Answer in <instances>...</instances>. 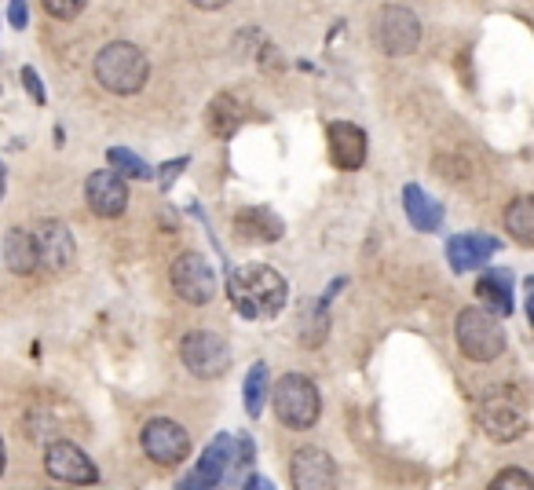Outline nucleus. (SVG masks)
I'll use <instances>...</instances> for the list:
<instances>
[{"mask_svg":"<svg viewBox=\"0 0 534 490\" xmlns=\"http://www.w3.org/2000/svg\"><path fill=\"white\" fill-rule=\"evenodd\" d=\"M139 443H143V454H147L154 465H161V469H176V465H183L187 454H191L187 428H183L180 421H172V417H154V421H147Z\"/></svg>","mask_w":534,"mask_h":490,"instance_id":"nucleus-7","label":"nucleus"},{"mask_svg":"<svg viewBox=\"0 0 534 490\" xmlns=\"http://www.w3.org/2000/svg\"><path fill=\"white\" fill-rule=\"evenodd\" d=\"M44 469H48L52 480L74 483V487H92V483H99L96 461L88 458L77 443H70V439H52V443L44 447Z\"/></svg>","mask_w":534,"mask_h":490,"instance_id":"nucleus-10","label":"nucleus"},{"mask_svg":"<svg viewBox=\"0 0 534 490\" xmlns=\"http://www.w3.org/2000/svg\"><path fill=\"white\" fill-rule=\"evenodd\" d=\"M180 359L198 381H216V377H224V373L231 370V363H235L227 337H220V333H213V330L187 333L180 341Z\"/></svg>","mask_w":534,"mask_h":490,"instance_id":"nucleus-6","label":"nucleus"},{"mask_svg":"<svg viewBox=\"0 0 534 490\" xmlns=\"http://www.w3.org/2000/svg\"><path fill=\"white\" fill-rule=\"evenodd\" d=\"M242 118H246V110H242V103H238L231 92L216 96L213 107H209V114H205V121H209V132H213V136H220V139L231 136V132L242 125Z\"/></svg>","mask_w":534,"mask_h":490,"instance_id":"nucleus-22","label":"nucleus"},{"mask_svg":"<svg viewBox=\"0 0 534 490\" xmlns=\"http://www.w3.org/2000/svg\"><path fill=\"white\" fill-rule=\"evenodd\" d=\"M374 41L385 55H410L421 44V19L403 4H385L377 11L374 22Z\"/></svg>","mask_w":534,"mask_h":490,"instance_id":"nucleus-8","label":"nucleus"},{"mask_svg":"<svg viewBox=\"0 0 534 490\" xmlns=\"http://www.w3.org/2000/svg\"><path fill=\"white\" fill-rule=\"evenodd\" d=\"M505 231L520 245L534 249V194H520L505 209Z\"/></svg>","mask_w":534,"mask_h":490,"instance_id":"nucleus-20","label":"nucleus"},{"mask_svg":"<svg viewBox=\"0 0 534 490\" xmlns=\"http://www.w3.org/2000/svg\"><path fill=\"white\" fill-rule=\"evenodd\" d=\"M22 85L30 88V96H33V103H44V85H41V77H37V70H33V66H26V70H22Z\"/></svg>","mask_w":534,"mask_h":490,"instance_id":"nucleus-27","label":"nucleus"},{"mask_svg":"<svg viewBox=\"0 0 534 490\" xmlns=\"http://www.w3.org/2000/svg\"><path fill=\"white\" fill-rule=\"evenodd\" d=\"M107 161H110V169H118L125 180H150V176H154L147 161L136 158V154H132V150H125V147H110Z\"/></svg>","mask_w":534,"mask_h":490,"instance_id":"nucleus-24","label":"nucleus"},{"mask_svg":"<svg viewBox=\"0 0 534 490\" xmlns=\"http://www.w3.org/2000/svg\"><path fill=\"white\" fill-rule=\"evenodd\" d=\"M494 253H498V238L491 235H454L447 242V260L454 271L483 267Z\"/></svg>","mask_w":534,"mask_h":490,"instance_id":"nucleus-16","label":"nucleus"},{"mask_svg":"<svg viewBox=\"0 0 534 490\" xmlns=\"http://www.w3.org/2000/svg\"><path fill=\"white\" fill-rule=\"evenodd\" d=\"M454 337L465 359L472 363H494L505 352V330H502V315H494L480 304V308H465L458 311L454 322Z\"/></svg>","mask_w":534,"mask_h":490,"instance_id":"nucleus-4","label":"nucleus"},{"mask_svg":"<svg viewBox=\"0 0 534 490\" xmlns=\"http://www.w3.org/2000/svg\"><path fill=\"white\" fill-rule=\"evenodd\" d=\"M491 490H534V480L524 469H502L491 480Z\"/></svg>","mask_w":534,"mask_h":490,"instance_id":"nucleus-25","label":"nucleus"},{"mask_svg":"<svg viewBox=\"0 0 534 490\" xmlns=\"http://www.w3.org/2000/svg\"><path fill=\"white\" fill-rule=\"evenodd\" d=\"M194 8H202V11H220L224 4H231V0H191Z\"/></svg>","mask_w":534,"mask_h":490,"instance_id":"nucleus-30","label":"nucleus"},{"mask_svg":"<svg viewBox=\"0 0 534 490\" xmlns=\"http://www.w3.org/2000/svg\"><path fill=\"white\" fill-rule=\"evenodd\" d=\"M326 147H330V161L337 169L355 172L366 161V132L352 121H333L326 128Z\"/></svg>","mask_w":534,"mask_h":490,"instance_id":"nucleus-15","label":"nucleus"},{"mask_svg":"<svg viewBox=\"0 0 534 490\" xmlns=\"http://www.w3.org/2000/svg\"><path fill=\"white\" fill-rule=\"evenodd\" d=\"M85 202L88 209L103 220H118L129 209V183L118 169H99L85 180Z\"/></svg>","mask_w":534,"mask_h":490,"instance_id":"nucleus-11","label":"nucleus"},{"mask_svg":"<svg viewBox=\"0 0 534 490\" xmlns=\"http://www.w3.org/2000/svg\"><path fill=\"white\" fill-rule=\"evenodd\" d=\"M476 421H480L487 439H494V443H513V439L524 436V428H527L524 395L516 392L513 384H494V388L483 392Z\"/></svg>","mask_w":534,"mask_h":490,"instance_id":"nucleus-3","label":"nucleus"},{"mask_svg":"<svg viewBox=\"0 0 534 490\" xmlns=\"http://www.w3.org/2000/svg\"><path fill=\"white\" fill-rule=\"evenodd\" d=\"M271 406H275L278 421L286 428H297V432L311 428L322 417V395H319V388H315V381L304 377V373L278 377V381L271 384Z\"/></svg>","mask_w":534,"mask_h":490,"instance_id":"nucleus-5","label":"nucleus"},{"mask_svg":"<svg viewBox=\"0 0 534 490\" xmlns=\"http://www.w3.org/2000/svg\"><path fill=\"white\" fill-rule=\"evenodd\" d=\"M183 165H187V158H180V161H176V165H165V169H161V183H169L172 176H180Z\"/></svg>","mask_w":534,"mask_h":490,"instance_id":"nucleus-29","label":"nucleus"},{"mask_svg":"<svg viewBox=\"0 0 534 490\" xmlns=\"http://www.w3.org/2000/svg\"><path fill=\"white\" fill-rule=\"evenodd\" d=\"M527 293H531V297H527V315H531V322H534V275L527 278Z\"/></svg>","mask_w":534,"mask_h":490,"instance_id":"nucleus-31","label":"nucleus"},{"mask_svg":"<svg viewBox=\"0 0 534 490\" xmlns=\"http://www.w3.org/2000/svg\"><path fill=\"white\" fill-rule=\"evenodd\" d=\"M33 238H37V256H41V267H48V271H70L74 267V235H70V227L59 224V220H37V227H33Z\"/></svg>","mask_w":534,"mask_h":490,"instance_id":"nucleus-12","label":"nucleus"},{"mask_svg":"<svg viewBox=\"0 0 534 490\" xmlns=\"http://www.w3.org/2000/svg\"><path fill=\"white\" fill-rule=\"evenodd\" d=\"M289 480L297 490H330L337 483V461L322 447H300L289 461Z\"/></svg>","mask_w":534,"mask_h":490,"instance_id":"nucleus-13","label":"nucleus"},{"mask_svg":"<svg viewBox=\"0 0 534 490\" xmlns=\"http://www.w3.org/2000/svg\"><path fill=\"white\" fill-rule=\"evenodd\" d=\"M172 289L183 304H194V308H205L209 300L216 297V275L209 260L202 253H180L172 260Z\"/></svg>","mask_w":534,"mask_h":490,"instance_id":"nucleus-9","label":"nucleus"},{"mask_svg":"<svg viewBox=\"0 0 534 490\" xmlns=\"http://www.w3.org/2000/svg\"><path fill=\"white\" fill-rule=\"evenodd\" d=\"M41 4L48 8V15H52V19L70 22V19H77V15L85 11L88 0H41Z\"/></svg>","mask_w":534,"mask_h":490,"instance_id":"nucleus-26","label":"nucleus"},{"mask_svg":"<svg viewBox=\"0 0 534 490\" xmlns=\"http://www.w3.org/2000/svg\"><path fill=\"white\" fill-rule=\"evenodd\" d=\"M4 264H8L11 275H33L41 267V256H37V238L33 231H22V227H11L4 235Z\"/></svg>","mask_w":534,"mask_h":490,"instance_id":"nucleus-17","label":"nucleus"},{"mask_svg":"<svg viewBox=\"0 0 534 490\" xmlns=\"http://www.w3.org/2000/svg\"><path fill=\"white\" fill-rule=\"evenodd\" d=\"M92 70H96L99 85L107 88V92H114V96H136L150 81L147 55L129 41H114L107 48H99Z\"/></svg>","mask_w":534,"mask_h":490,"instance_id":"nucleus-2","label":"nucleus"},{"mask_svg":"<svg viewBox=\"0 0 534 490\" xmlns=\"http://www.w3.org/2000/svg\"><path fill=\"white\" fill-rule=\"evenodd\" d=\"M227 293L246 319H275L289 300L286 278L267 264H246L238 275L227 278Z\"/></svg>","mask_w":534,"mask_h":490,"instance_id":"nucleus-1","label":"nucleus"},{"mask_svg":"<svg viewBox=\"0 0 534 490\" xmlns=\"http://www.w3.org/2000/svg\"><path fill=\"white\" fill-rule=\"evenodd\" d=\"M8 19L15 30H26V22H30V8H26V0H11V11Z\"/></svg>","mask_w":534,"mask_h":490,"instance_id":"nucleus-28","label":"nucleus"},{"mask_svg":"<svg viewBox=\"0 0 534 490\" xmlns=\"http://www.w3.org/2000/svg\"><path fill=\"white\" fill-rule=\"evenodd\" d=\"M403 205H406V220L417 227V231H436L443 224V209H439L436 198H428L417 183H410L403 191Z\"/></svg>","mask_w":534,"mask_h":490,"instance_id":"nucleus-19","label":"nucleus"},{"mask_svg":"<svg viewBox=\"0 0 534 490\" xmlns=\"http://www.w3.org/2000/svg\"><path fill=\"white\" fill-rule=\"evenodd\" d=\"M476 297H480L483 308L494 311V315H513V278H509V271L494 267V271L480 275Z\"/></svg>","mask_w":534,"mask_h":490,"instance_id":"nucleus-18","label":"nucleus"},{"mask_svg":"<svg viewBox=\"0 0 534 490\" xmlns=\"http://www.w3.org/2000/svg\"><path fill=\"white\" fill-rule=\"evenodd\" d=\"M267 392H271V373H267L264 363H253L246 373V388H242V399H246V414L260 417L264 414Z\"/></svg>","mask_w":534,"mask_h":490,"instance_id":"nucleus-23","label":"nucleus"},{"mask_svg":"<svg viewBox=\"0 0 534 490\" xmlns=\"http://www.w3.org/2000/svg\"><path fill=\"white\" fill-rule=\"evenodd\" d=\"M4 461H8V454H4V439H0V476H4Z\"/></svg>","mask_w":534,"mask_h":490,"instance_id":"nucleus-32","label":"nucleus"},{"mask_svg":"<svg viewBox=\"0 0 534 490\" xmlns=\"http://www.w3.org/2000/svg\"><path fill=\"white\" fill-rule=\"evenodd\" d=\"M238 235L246 242H278L282 238V220L271 209H246L238 216Z\"/></svg>","mask_w":534,"mask_h":490,"instance_id":"nucleus-21","label":"nucleus"},{"mask_svg":"<svg viewBox=\"0 0 534 490\" xmlns=\"http://www.w3.org/2000/svg\"><path fill=\"white\" fill-rule=\"evenodd\" d=\"M0 194H4V165H0Z\"/></svg>","mask_w":534,"mask_h":490,"instance_id":"nucleus-33","label":"nucleus"},{"mask_svg":"<svg viewBox=\"0 0 534 490\" xmlns=\"http://www.w3.org/2000/svg\"><path fill=\"white\" fill-rule=\"evenodd\" d=\"M235 454H238V439L235 436H216L209 443V450L202 454V461L194 465V476H183L180 487H216V483L227 480V472L235 465Z\"/></svg>","mask_w":534,"mask_h":490,"instance_id":"nucleus-14","label":"nucleus"}]
</instances>
